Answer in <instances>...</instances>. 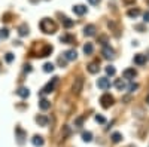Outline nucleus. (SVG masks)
<instances>
[{
	"instance_id": "obj_8",
	"label": "nucleus",
	"mask_w": 149,
	"mask_h": 147,
	"mask_svg": "<svg viewBox=\"0 0 149 147\" xmlns=\"http://www.w3.org/2000/svg\"><path fill=\"white\" fill-rule=\"evenodd\" d=\"M122 76H124V79H127V80H133L136 76H137V71H136V68H127V70H124Z\"/></svg>"
},
{
	"instance_id": "obj_9",
	"label": "nucleus",
	"mask_w": 149,
	"mask_h": 147,
	"mask_svg": "<svg viewBox=\"0 0 149 147\" xmlns=\"http://www.w3.org/2000/svg\"><path fill=\"white\" fill-rule=\"evenodd\" d=\"M72 10H73L76 15H85L88 9H86V6H84V5H76V6H73Z\"/></svg>"
},
{
	"instance_id": "obj_21",
	"label": "nucleus",
	"mask_w": 149,
	"mask_h": 147,
	"mask_svg": "<svg viewBox=\"0 0 149 147\" xmlns=\"http://www.w3.org/2000/svg\"><path fill=\"white\" fill-rule=\"evenodd\" d=\"M84 52H85V55H91V54L94 52L93 43H85V45H84Z\"/></svg>"
},
{
	"instance_id": "obj_19",
	"label": "nucleus",
	"mask_w": 149,
	"mask_h": 147,
	"mask_svg": "<svg viewBox=\"0 0 149 147\" xmlns=\"http://www.w3.org/2000/svg\"><path fill=\"white\" fill-rule=\"evenodd\" d=\"M115 88H116L118 91H122V89H125V88H127V85H125V82H124V79H116V82H115Z\"/></svg>"
},
{
	"instance_id": "obj_25",
	"label": "nucleus",
	"mask_w": 149,
	"mask_h": 147,
	"mask_svg": "<svg viewBox=\"0 0 149 147\" xmlns=\"http://www.w3.org/2000/svg\"><path fill=\"white\" fill-rule=\"evenodd\" d=\"M51 52H52V46L46 45V46L42 49V52H40V55H39V57H48V55H51Z\"/></svg>"
},
{
	"instance_id": "obj_7",
	"label": "nucleus",
	"mask_w": 149,
	"mask_h": 147,
	"mask_svg": "<svg viewBox=\"0 0 149 147\" xmlns=\"http://www.w3.org/2000/svg\"><path fill=\"white\" fill-rule=\"evenodd\" d=\"M95 31H97V28H95L94 24H88V26H85V28H84V34L86 36V37L95 36Z\"/></svg>"
},
{
	"instance_id": "obj_23",
	"label": "nucleus",
	"mask_w": 149,
	"mask_h": 147,
	"mask_svg": "<svg viewBox=\"0 0 149 147\" xmlns=\"http://www.w3.org/2000/svg\"><path fill=\"white\" fill-rule=\"evenodd\" d=\"M60 40L63 42V43H73L74 42V37H73V36H70V34H64V36H61V37H60Z\"/></svg>"
},
{
	"instance_id": "obj_11",
	"label": "nucleus",
	"mask_w": 149,
	"mask_h": 147,
	"mask_svg": "<svg viewBox=\"0 0 149 147\" xmlns=\"http://www.w3.org/2000/svg\"><path fill=\"white\" fill-rule=\"evenodd\" d=\"M134 64H137V66H143V64H146V55H143V54L134 55Z\"/></svg>"
},
{
	"instance_id": "obj_41",
	"label": "nucleus",
	"mask_w": 149,
	"mask_h": 147,
	"mask_svg": "<svg viewBox=\"0 0 149 147\" xmlns=\"http://www.w3.org/2000/svg\"><path fill=\"white\" fill-rule=\"evenodd\" d=\"M146 103H148V104H149V95H148V97H146Z\"/></svg>"
},
{
	"instance_id": "obj_24",
	"label": "nucleus",
	"mask_w": 149,
	"mask_h": 147,
	"mask_svg": "<svg viewBox=\"0 0 149 147\" xmlns=\"http://www.w3.org/2000/svg\"><path fill=\"white\" fill-rule=\"evenodd\" d=\"M39 107L42 110H48V108H51V103H49L48 100H45V98H42V100L39 101Z\"/></svg>"
},
{
	"instance_id": "obj_17",
	"label": "nucleus",
	"mask_w": 149,
	"mask_h": 147,
	"mask_svg": "<svg viewBox=\"0 0 149 147\" xmlns=\"http://www.w3.org/2000/svg\"><path fill=\"white\" fill-rule=\"evenodd\" d=\"M61 22H63V26H64L66 28H70V27L74 26V21L70 19V18H67V17H63V18H61Z\"/></svg>"
},
{
	"instance_id": "obj_30",
	"label": "nucleus",
	"mask_w": 149,
	"mask_h": 147,
	"mask_svg": "<svg viewBox=\"0 0 149 147\" xmlns=\"http://www.w3.org/2000/svg\"><path fill=\"white\" fill-rule=\"evenodd\" d=\"M14 58H15V55L10 54V52H8V54L5 55V61H6V63H12V61H14Z\"/></svg>"
},
{
	"instance_id": "obj_26",
	"label": "nucleus",
	"mask_w": 149,
	"mask_h": 147,
	"mask_svg": "<svg viewBox=\"0 0 149 147\" xmlns=\"http://www.w3.org/2000/svg\"><path fill=\"white\" fill-rule=\"evenodd\" d=\"M110 138H112V141H113V143H121L122 141V135H121L119 132H113L110 135Z\"/></svg>"
},
{
	"instance_id": "obj_42",
	"label": "nucleus",
	"mask_w": 149,
	"mask_h": 147,
	"mask_svg": "<svg viewBox=\"0 0 149 147\" xmlns=\"http://www.w3.org/2000/svg\"><path fill=\"white\" fill-rule=\"evenodd\" d=\"M30 2H33V3H36V2H37V0H30Z\"/></svg>"
},
{
	"instance_id": "obj_2",
	"label": "nucleus",
	"mask_w": 149,
	"mask_h": 147,
	"mask_svg": "<svg viewBox=\"0 0 149 147\" xmlns=\"http://www.w3.org/2000/svg\"><path fill=\"white\" fill-rule=\"evenodd\" d=\"M113 103H115V100L110 94H103L100 97V104H102L103 108H109L110 106H113Z\"/></svg>"
},
{
	"instance_id": "obj_37",
	"label": "nucleus",
	"mask_w": 149,
	"mask_h": 147,
	"mask_svg": "<svg viewBox=\"0 0 149 147\" xmlns=\"http://www.w3.org/2000/svg\"><path fill=\"white\" fill-rule=\"evenodd\" d=\"M98 42H102V45H106V42H107V37H106V36H102V37L98 39Z\"/></svg>"
},
{
	"instance_id": "obj_15",
	"label": "nucleus",
	"mask_w": 149,
	"mask_h": 147,
	"mask_svg": "<svg viewBox=\"0 0 149 147\" xmlns=\"http://www.w3.org/2000/svg\"><path fill=\"white\" fill-rule=\"evenodd\" d=\"M86 68H88V71L91 73V75H95V73H98V70H100V67H98V63H90Z\"/></svg>"
},
{
	"instance_id": "obj_35",
	"label": "nucleus",
	"mask_w": 149,
	"mask_h": 147,
	"mask_svg": "<svg viewBox=\"0 0 149 147\" xmlns=\"http://www.w3.org/2000/svg\"><path fill=\"white\" fill-rule=\"evenodd\" d=\"M33 68H31V66L30 64H26V66H24V71H26V73H30Z\"/></svg>"
},
{
	"instance_id": "obj_32",
	"label": "nucleus",
	"mask_w": 149,
	"mask_h": 147,
	"mask_svg": "<svg viewBox=\"0 0 149 147\" xmlns=\"http://www.w3.org/2000/svg\"><path fill=\"white\" fill-rule=\"evenodd\" d=\"M137 88H139V85H137V83H130V86H128V91H130V92H134V91L137 89Z\"/></svg>"
},
{
	"instance_id": "obj_29",
	"label": "nucleus",
	"mask_w": 149,
	"mask_h": 147,
	"mask_svg": "<svg viewBox=\"0 0 149 147\" xmlns=\"http://www.w3.org/2000/svg\"><path fill=\"white\" fill-rule=\"evenodd\" d=\"M0 37H2V39H8L9 37V30L8 28H0Z\"/></svg>"
},
{
	"instance_id": "obj_39",
	"label": "nucleus",
	"mask_w": 149,
	"mask_h": 147,
	"mask_svg": "<svg viewBox=\"0 0 149 147\" xmlns=\"http://www.w3.org/2000/svg\"><path fill=\"white\" fill-rule=\"evenodd\" d=\"M136 30H139V31H145V27H143V26H136Z\"/></svg>"
},
{
	"instance_id": "obj_16",
	"label": "nucleus",
	"mask_w": 149,
	"mask_h": 147,
	"mask_svg": "<svg viewBox=\"0 0 149 147\" xmlns=\"http://www.w3.org/2000/svg\"><path fill=\"white\" fill-rule=\"evenodd\" d=\"M18 33H19L21 37L27 36V34H29V26H27V24H21V26L18 27Z\"/></svg>"
},
{
	"instance_id": "obj_4",
	"label": "nucleus",
	"mask_w": 149,
	"mask_h": 147,
	"mask_svg": "<svg viewBox=\"0 0 149 147\" xmlns=\"http://www.w3.org/2000/svg\"><path fill=\"white\" fill-rule=\"evenodd\" d=\"M82 85H84V79L82 77H78V79H74V83H73V86H72V91L73 94H81L82 91Z\"/></svg>"
},
{
	"instance_id": "obj_34",
	"label": "nucleus",
	"mask_w": 149,
	"mask_h": 147,
	"mask_svg": "<svg viewBox=\"0 0 149 147\" xmlns=\"http://www.w3.org/2000/svg\"><path fill=\"white\" fill-rule=\"evenodd\" d=\"M82 122H84V117H78L76 122H74V125H76V126H81V125H82Z\"/></svg>"
},
{
	"instance_id": "obj_10",
	"label": "nucleus",
	"mask_w": 149,
	"mask_h": 147,
	"mask_svg": "<svg viewBox=\"0 0 149 147\" xmlns=\"http://www.w3.org/2000/svg\"><path fill=\"white\" fill-rule=\"evenodd\" d=\"M76 57H78V54H76V51H74V49H69V51L64 52V58H66L67 61H74V59H76Z\"/></svg>"
},
{
	"instance_id": "obj_36",
	"label": "nucleus",
	"mask_w": 149,
	"mask_h": 147,
	"mask_svg": "<svg viewBox=\"0 0 149 147\" xmlns=\"http://www.w3.org/2000/svg\"><path fill=\"white\" fill-rule=\"evenodd\" d=\"M143 21H145V22H149V10L143 14Z\"/></svg>"
},
{
	"instance_id": "obj_3",
	"label": "nucleus",
	"mask_w": 149,
	"mask_h": 147,
	"mask_svg": "<svg viewBox=\"0 0 149 147\" xmlns=\"http://www.w3.org/2000/svg\"><path fill=\"white\" fill-rule=\"evenodd\" d=\"M57 82H58V77H52V80L51 82H48L45 86H43V89L40 91V95H45V94H51L54 89H55V85H57Z\"/></svg>"
},
{
	"instance_id": "obj_13",
	"label": "nucleus",
	"mask_w": 149,
	"mask_h": 147,
	"mask_svg": "<svg viewBox=\"0 0 149 147\" xmlns=\"http://www.w3.org/2000/svg\"><path fill=\"white\" fill-rule=\"evenodd\" d=\"M31 143H33L34 147H42L45 141H43V138H42L40 135H34V137L31 138Z\"/></svg>"
},
{
	"instance_id": "obj_1",
	"label": "nucleus",
	"mask_w": 149,
	"mask_h": 147,
	"mask_svg": "<svg viewBox=\"0 0 149 147\" xmlns=\"http://www.w3.org/2000/svg\"><path fill=\"white\" fill-rule=\"evenodd\" d=\"M39 27H40V30H42L45 34H54V33L57 31V24H55V21L51 19V18H43V19L40 21V24H39Z\"/></svg>"
},
{
	"instance_id": "obj_20",
	"label": "nucleus",
	"mask_w": 149,
	"mask_h": 147,
	"mask_svg": "<svg viewBox=\"0 0 149 147\" xmlns=\"http://www.w3.org/2000/svg\"><path fill=\"white\" fill-rule=\"evenodd\" d=\"M127 15H128L130 18H137V17L140 15V9H139V8H134V9H130V10L127 12Z\"/></svg>"
},
{
	"instance_id": "obj_5",
	"label": "nucleus",
	"mask_w": 149,
	"mask_h": 147,
	"mask_svg": "<svg viewBox=\"0 0 149 147\" xmlns=\"http://www.w3.org/2000/svg\"><path fill=\"white\" fill-rule=\"evenodd\" d=\"M97 86L100 88L102 91H107L110 88V80L107 77H100V79L97 80Z\"/></svg>"
},
{
	"instance_id": "obj_28",
	"label": "nucleus",
	"mask_w": 149,
	"mask_h": 147,
	"mask_svg": "<svg viewBox=\"0 0 149 147\" xmlns=\"http://www.w3.org/2000/svg\"><path fill=\"white\" fill-rule=\"evenodd\" d=\"M115 73H116V70H115L113 66H107L106 67V75L107 76H115Z\"/></svg>"
},
{
	"instance_id": "obj_14",
	"label": "nucleus",
	"mask_w": 149,
	"mask_h": 147,
	"mask_svg": "<svg viewBox=\"0 0 149 147\" xmlns=\"http://www.w3.org/2000/svg\"><path fill=\"white\" fill-rule=\"evenodd\" d=\"M36 122L39 124V126H46L48 125V117L43 116V115H39V116H36Z\"/></svg>"
},
{
	"instance_id": "obj_38",
	"label": "nucleus",
	"mask_w": 149,
	"mask_h": 147,
	"mask_svg": "<svg viewBox=\"0 0 149 147\" xmlns=\"http://www.w3.org/2000/svg\"><path fill=\"white\" fill-rule=\"evenodd\" d=\"M88 2H90V5H94V6H95V5H98V3H100L102 0H88Z\"/></svg>"
},
{
	"instance_id": "obj_33",
	"label": "nucleus",
	"mask_w": 149,
	"mask_h": 147,
	"mask_svg": "<svg viewBox=\"0 0 149 147\" xmlns=\"http://www.w3.org/2000/svg\"><path fill=\"white\" fill-rule=\"evenodd\" d=\"M95 122H98V124H104L106 119H104L102 115H97V116H95Z\"/></svg>"
},
{
	"instance_id": "obj_43",
	"label": "nucleus",
	"mask_w": 149,
	"mask_h": 147,
	"mask_svg": "<svg viewBox=\"0 0 149 147\" xmlns=\"http://www.w3.org/2000/svg\"><path fill=\"white\" fill-rule=\"evenodd\" d=\"M148 5H149V0H148Z\"/></svg>"
},
{
	"instance_id": "obj_12",
	"label": "nucleus",
	"mask_w": 149,
	"mask_h": 147,
	"mask_svg": "<svg viewBox=\"0 0 149 147\" xmlns=\"http://www.w3.org/2000/svg\"><path fill=\"white\" fill-rule=\"evenodd\" d=\"M17 94H18V97H21V98H27V97L30 95V89L26 88V86H21V88H18Z\"/></svg>"
},
{
	"instance_id": "obj_22",
	"label": "nucleus",
	"mask_w": 149,
	"mask_h": 147,
	"mask_svg": "<svg viewBox=\"0 0 149 147\" xmlns=\"http://www.w3.org/2000/svg\"><path fill=\"white\" fill-rule=\"evenodd\" d=\"M82 140H84L85 143H91V141H93V134H91L90 131H84V132H82Z\"/></svg>"
},
{
	"instance_id": "obj_27",
	"label": "nucleus",
	"mask_w": 149,
	"mask_h": 147,
	"mask_svg": "<svg viewBox=\"0 0 149 147\" xmlns=\"http://www.w3.org/2000/svg\"><path fill=\"white\" fill-rule=\"evenodd\" d=\"M54 64L52 63H45V66H43V71H46V73H52L54 71Z\"/></svg>"
},
{
	"instance_id": "obj_31",
	"label": "nucleus",
	"mask_w": 149,
	"mask_h": 147,
	"mask_svg": "<svg viewBox=\"0 0 149 147\" xmlns=\"http://www.w3.org/2000/svg\"><path fill=\"white\" fill-rule=\"evenodd\" d=\"M66 63H67V59L64 58V55H63V57H60V58H58V64H60L61 67H64V66H66Z\"/></svg>"
},
{
	"instance_id": "obj_40",
	"label": "nucleus",
	"mask_w": 149,
	"mask_h": 147,
	"mask_svg": "<svg viewBox=\"0 0 149 147\" xmlns=\"http://www.w3.org/2000/svg\"><path fill=\"white\" fill-rule=\"evenodd\" d=\"M124 2H125V3H134L136 0H124Z\"/></svg>"
},
{
	"instance_id": "obj_18",
	"label": "nucleus",
	"mask_w": 149,
	"mask_h": 147,
	"mask_svg": "<svg viewBox=\"0 0 149 147\" xmlns=\"http://www.w3.org/2000/svg\"><path fill=\"white\" fill-rule=\"evenodd\" d=\"M17 135H18V137H17V138H18V144H22V143H24V137H26V132H24L19 126L17 128Z\"/></svg>"
},
{
	"instance_id": "obj_6",
	"label": "nucleus",
	"mask_w": 149,
	"mask_h": 147,
	"mask_svg": "<svg viewBox=\"0 0 149 147\" xmlns=\"http://www.w3.org/2000/svg\"><path fill=\"white\" fill-rule=\"evenodd\" d=\"M102 54H103V57H104L106 59H112V58L115 57V51H113V49H112L110 46H107V45H104V46H103Z\"/></svg>"
}]
</instances>
